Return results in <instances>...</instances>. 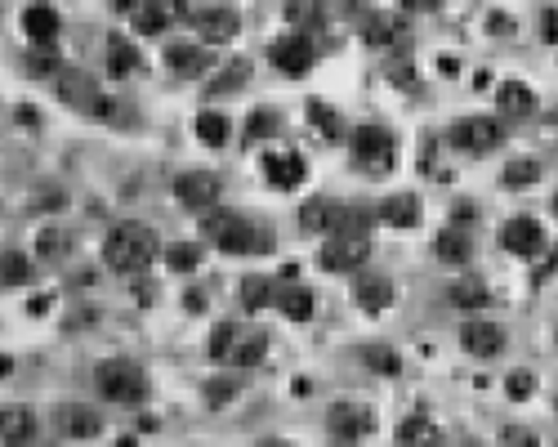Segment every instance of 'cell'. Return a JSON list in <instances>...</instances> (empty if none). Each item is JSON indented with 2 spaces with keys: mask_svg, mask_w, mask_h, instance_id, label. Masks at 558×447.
<instances>
[{
  "mask_svg": "<svg viewBox=\"0 0 558 447\" xmlns=\"http://www.w3.org/2000/svg\"><path fill=\"white\" fill-rule=\"evenodd\" d=\"M157 255H161V242L148 224H117L108 233V242H103V264L112 273H125V278L130 273H148L157 264Z\"/></svg>",
  "mask_w": 558,
  "mask_h": 447,
  "instance_id": "6da1fadb",
  "label": "cell"
},
{
  "mask_svg": "<svg viewBox=\"0 0 558 447\" xmlns=\"http://www.w3.org/2000/svg\"><path fill=\"white\" fill-rule=\"evenodd\" d=\"M94 389L117 407H143L148 403V376H143V367H134L130 358H112V363H103L99 372H94Z\"/></svg>",
  "mask_w": 558,
  "mask_h": 447,
  "instance_id": "7a4b0ae2",
  "label": "cell"
},
{
  "mask_svg": "<svg viewBox=\"0 0 558 447\" xmlns=\"http://www.w3.org/2000/svg\"><path fill=\"white\" fill-rule=\"evenodd\" d=\"M349 157L362 175H389L398 166V148H393V135L380 126H358L349 135Z\"/></svg>",
  "mask_w": 558,
  "mask_h": 447,
  "instance_id": "3957f363",
  "label": "cell"
},
{
  "mask_svg": "<svg viewBox=\"0 0 558 447\" xmlns=\"http://www.w3.org/2000/svg\"><path fill=\"white\" fill-rule=\"evenodd\" d=\"M367 260H371V237L362 233V224H349V228H340V233H331L326 246L317 251V264H322L326 273H353Z\"/></svg>",
  "mask_w": 558,
  "mask_h": 447,
  "instance_id": "277c9868",
  "label": "cell"
},
{
  "mask_svg": "<svg viewBox=\"0 0 558 447\" xmlns=\"http://www.w3.org/2000/svg\"><path fill=\"white\" fill-rule=\"evenodd\" d=\"M451 144L460 152H469V157H487V152H496L505 144V126L492 117H465L451 126Z\"/></svg>",
  "mask_w": 558,
  "mask_h": 447,
  "instance_id": "5b68a950",
  "label": "cell"
},
{
  "mask_svg": "<svg viewBox=\"0 0 558 447\" xmlns=\"http://www.w3.org/2000/svg\"><path fill=\"white\" fill-rule=\"evenodd\" d=\"M219 251H228V255H264V251H273V228L250 220V215H233V224H228L224 237H219Z\"/></svg>",
  "mask_w": 558,
  "mask_h": 447,
  "instance_id": "8992f818",
  "label": "cell"
},
{
  "mask_svg": "<svg viewBox=\"0 0 558 447\" xmlns=\"http://www.w3.org/2000/svg\"><path fill=\"white\" fill-rule=\"evenodd\" d=\"M500 246L518 260H536L545 251V224L536 215H514V220L500 224Z\"/></svg>",
  "mask_w": 558,
  "mask_h": 447,
  "instance_id": "52a82bcc",
  "label": "cell"
},
{
  "mask_svg": "<svg viewBox=\"0 0 558 447\" xmlns=\"http://www.w3.org/2000/svg\"><path fill=\"white\" fill-rule=\"evenodd\" d=\"M326 430H331L335 443H362L375 430V416H371V407H362V403H335L331 412H326Z\"/></svg>",
  "mask_w": 558,
  "mask_h": 447,
  "instance_id": "ba28073f",
  "label": "cell"
},
{
  "mask_svg": "<svg viewBox=\"0 0 558 447\" xmlns=\"http://www.w3.org/2000/svg\"><path fill=\"white\" fill-rule=\"evenodd\" d=\"M219 179L210 175V170H188V175L175 179V202L188 206V211H210V206H219Z\"/></svg>",
  "mask_w": 558,
  "mask_h": 447,
  "instance_id": "9c48e42d",
  "label": "cell"
},
{
  "mask_svg": "<svg viewBox=\"0 0 558 447\" xmlns=\"http://www.w3.org/2000/svg\"><path fill=\"white\" fill-rule=\"evenodd\" d=\"M268 59H273V68L282 76H304L313 68V41L304 32H286L282 41H273Z\"/></svg>",
  "mask_w": 558,
  "mask_h": 447,
  "instance_id": "30bf717a",
  "label": "cell"
},
{
  "mask_svg": "<svg viewBox=\"0 0 558 447\" xmlns=\"http://www.w3.org/2000/svg\"><path fill=\"white\" fill-rule=\"evenodd\" d=\"M192 27H197L201 45H228V41H237V32H242V18H237V9L215 5V9H201V14L192 18Z\"/></svg>",
  "mask_w": 558,
  "mask_h": 447,
  "instance_id": "8fae6325",
  "label": "cell"
},
{
  "mask_svg": "<svg viewBox=\"0 0 558 447\" xmlns=\"http://www.w3.org/2000/svg\"><path fill=\"white\" fill-rule=\"evenodd\" d=\"M264 179H268V188H277V193H291V188H300L304 179H309V166H304L300 152H268Z\"/></svg>",
  "mask_w": 558,
  "mask_h": 447,
  "instance_id": "7c38bea8",
  "label": "cell"
},
{
  "mask_svg": "<svg viewBox=\"0 0 558 447\" xmlns=\"http://www.w3.org/2000/svg\"><path fill=\"white\" fill-rule=\"evenodd\" d=\"M54 425H59L63 439H99L103 434V416L90 403H63L54 412Z\"/></svg>",
  "mask_w": 558,
  "mask_h": 447,
  "instance_id": "4fadbf2b",
  "label": "cell"
},
{
  "mask_svg": "<svg viewBox=\"0 0 558 447\" xmlns=\"http://www.w3.org/2000/svg\"><path fill=\"white\" fill-rule=\"evenodd\" d=\"M460 345H465L474 358H496L500 349H505V331H500V322H487V318L474 313V318L460 327Z\"/></svg>",
  "mask_w": 558,
  "mask_h": 447,
  "instance_id": "5bb4252c",
  "label": "cell"
},
{
  "mask_svg": "<svg viewBox=\"0 0 558 447\" xmlns=\"http://www.w3.org/2000/svg\"><path fill=\"white\" fill-rule=\"evenodd\" d=\"M36 439V412L23 403L0 407V443L5 447H27Z\"/></svg>",
  "mask_w": 558,
  "mask_h": 447,
  "instance_id": "9a60e30c",
  "label": "cell"
},
{
  "mask_svg": "<svg viewBox=\"0 0 558 447\" xmlns=\"http://www.w3.org/2000/svg\"><path fill=\"white\" fill-rule=\"evenodd\" d=\"M23 32H27V41H32V50H54V45H59L63 23H59V14H54L50 5H32L23 14Z\"/></svg>",
  "mask_w": 558,
  "mask_h": 447,
  "instance_id": "2e32d148",
  "label": "cell"
},
{
  "mask_svg": "<svg viewBox=\"0 0 558 447\" xmlns=\"http://www.w3.org/2000/svg\"><path fill=\"white\" fill-rule=\"evenodd\" d=\"M54 94H59L63 103H72V108H81V112H90V103L99 99L94 81L81 68H59L54 72Z\"/></svg>",
  "mask_w": 558,
  "mask_h": 447,
  "instance_id": "e0dca14e",
  "label": "cell"
},
{
  "mask_svg": "<svg viewBox=\"0 0 558 447\" xmlns=\"http://www.w3.org/2000/svg\"><path fill=\"white\" fill-rule=\"evenodd\" d=\"M425 206H420L416 193H393L380 202V211H375V220L389 224V228H420V220H425Z\"/></svg>",
  "mask_w": 558,
  "mask_h": 447,
  "instance_id": "ac0fdd59",
  "label": "cell"
},
{
  "mask_svg": "<svg viewBox=\"0 0 558 447\" xmlns=\"http://www.w3.org/2000/svg\"><path fill=\"white\" fill-rule=\"evenodd\" d=\"M188 0H139V27L143 32H166V27L184 23Z\"/></svg>",
  "mask_w": 558,
  "mask_h": 447,
  "instance_id": "d6986e66",
  "label": "cell"
},
{
  "mask_svg": "<svg viewBox=\"0 0 558 447\" xmlns=\"http://www.w3.org/2000/svg\"><path fill=\"white\" fill-rule=\"evenodd\" d=\"M349 224V211L335 202H326V197H313L309 206L300 211V228L304 233H340V228Z\"/></svg>",
  "mask_w": 558,
  "mask_h": 447,
  "instance_id": "ffe728a7",
  "label": "cell"
},
{
  "mask_svg": "<svg viewBox=\"0 0 558 447\" xmlns=\"http://www.w3.org/2000/svg\"><path fill=\"white\" fill-rule=\"evenodd\" d=\"M353 300H358L362 313H384V309H393L398 291H393L389 278H380V273H367V278H358V287H353Z\"/></svg>",
  "mask_w": 558,
  "mask_h": 447,
  "instance_id": "44dd1931",
  "label": "cell"
},
{
  "mask_svg": "<svg viewBox=\"0 0 558 447\" xmlns=\"http://www.w3.org/2000/svg\"><path fill=\"white\" fill-rule=\"evenodd\" d=\"M393 447H447V439H442V430L429 416H407V421L398 425V434H393Z\"/></svg>",
  "mask_w": 558,
  "mask_h": 447,
  "instance_id": "7402d4cb",
  "label": "cell"
},
{
  "mask_svg": "<svg viewBox=\"0 0 558 447\" xmlns=\"http://www.w3.org/2000/svg\"><path fill=\"white\" fill-rule=\"evenodd\" d=\"M362 36H367L371 50H393V45H402V36H407V23H402L398 14H371L367 27H362Z\"/></svg>",
  "mask_w": 558,
  "mask_h": 447,
  "instance_id": "603a6c76",
  "label": "cell"
},
{
  "mask_svg": "<svg viewBox=\"0 0 558 447\" xmlns=\"http://www.w3.org/2000/svg\"><path fill=\"white\" fill-rule=\"evenodd\" d=\"M166 68L179 72V76H206L210 72V50L206 45H170Z\"/></svg>",
  "mask_w": 558,
  "mask_h": 447,
  "instance_id": "cb8c5ba5",
  "label": "cell"
},
{
  "mask_svg": "<svg viewBox=\"0 0 558 447\" xmlns=\"http://www.w3.org/2000/svg\"><path fill=\"white\" fill-rule=\"evenodd\" d=\"M496 108L505 112V117H532L536 112V90L523 81H505L496 90Z\"/></svg>",
  "mask_w": 558,
  "mask_h": 447,
  "instance_id": "d4e9b609",
  "label": "cell"
},
{
  "mask_svg": "<svg viewBox=\"0 0 558 447\" xmlns=\"http://www.w3.org/2000/svg\"><path fill=\"white\" fill-rule=\"evenodd\" d=\"M273 300H277V309H282L291 322H309L313 318V291L309 287H295V282H291V287H282Z\"/></svg>",
  "mask_w": 558,
  "mask_h": 447,
  "instance_id": "484cf974",
  "label": "cell"
},
{
  "mask_svg": "<svg viewBox=\"0 0 558 447\" xmlns=\"http://www.w3.org/2000/svg\"><path fill=\"white\" fill-rule=\"evenodd\" d=\"M264 354H268V336H264V331H250V336H237L228 363H233V367H259V363H264Z\"/></svg>",
  "mask_w": 558,
  "mask_h": 447,
  "instance_id": "4316f807",
  "label": "cell"
},
{
  "mask_svg": "<svg viewBox=\"0 0 558 447\" xmlns=\"http://www.w3.org/2000/svg\"><path fill=\"white\" fill-rule=\"evenodd\" d=\"M197 139L210 148H224L228 139H233V121L224 117V112H201L197 117Z\"/></svg>",
  "mask_w": 558,
  "mask_h": 447,
  "instance_id": "83f0119b",
  "label": "cell"
},
{
  "mask_svg": "<svg viewBox=\"0 0 558 447\" xmlns=\"http://www.w3.org/2000/svg\"><path fill=\"white\" fill-rule=\"evenodd\" d=\"M451 304H456V309L478 313V309H487V304H492V291H487V282L465 278V282H456V287H451Z\"/></svg>",
  "mask_w": 558,
  "mask_h": 447,
  "instance_id": "f1b7e54d",
  "label": "cell"
},
{
  "mask_svg": "<svg viewBox=\"0 0 558 447\" xmlns=\"http://www.w3.org/2000/svg\"><path fill=\"white\" fill-rule=\"evenodd\" d=\"M434 251H438L442 264H469V237L460 233V228H442Z\"/></svg>",
  "mask_w": 558,
  "mask_h": 447,
  "instance_id": "f546056e",
  "label": "cell"
},
{
  "mask_svg": "<svg viewBox=\"0 0 558 447\" xmlns=\"http://www.w3.org/2000/svg\"><path fill=\"white\" fill-rule=\"evenodd\" d=\"M108 72L112 76H134L139 72V50H134L125 36H112L108 41Z\"/></svg>",
  "mask_w": 558,
  "mask_h": 447,
  "instance_id": "4dcf8cb0",
  "label": "cell"
},
{
  "mask_svg": "<svg viewBox=\"0 0 558 447\" xmlns=\"http://www.w3.org/2000/svg\"><path fill=\"white\" fill-rule=\"evenodd\" d=\"M36 251H41L45 264H59L72 255V233H67V228H45V233L36 237Z\"/></svg>",
  "mask_w": 558,
  "mask_h": 447,
  "instance_id": "1f68e13d",
  "label": "cell"
},
{
  "mask_svg": "<svg viewBox=\"0 0 558 447\" xmlns=\"http://www.w3.org/2000/svg\"><path fill=\"white\" fill-rule=\"evenodd\" d=\"M32 260L23 251H0V287H27Z\"/></svg>",
  "mask_w": 558,
  "mask_h": 447,
  "instance_id": "d6a6232c",
  "label": "cell"
},
{
  "mask_svg": "<svg viewBox=\"0 0 558 447\" xmlns=\"http://www.w3.org/2000/svg\"><path fill=\"white\" fill-rule=\"evenodd\" d=\"M358 358L371 367V372H384V376H398L402 372V358H398V349H393V345H362Z\"/></svg>",
  "mask_w": 558,
  "mask_h": 447,
  "instance_id": "836d02e7",
  "label": "cell"
},
{
  "mask_svg": "<svg viewBox=\"0 0 558 447\" xmlns=\"http://www.w3.org/2000/svg\"><path fill=\"white\" fill-rule=\"evenodd\" d=\"M536 179H541V161L536 157H514L505 166V175H500V184L505 188H532Z\"/></svg>",
  "mask_w": 558,
  "mask_h": 447,
  "instance_id": "e575fe53",
  "label": "cell"
},
{
  "mask_svg": "<svg viewBox=\"0 0 558 447\" xmlns=\"http://www.w3.org/2000/svg\"><path fill=\"white\" fill-rule=\"evenodd\" d=\"M166 269H175V273H192V269H201V242H175V246H166Z\"/></svg>",
  "mask_w": 558,
  "mask_h": 447,
  "instance_id": "d590c367",
  "label": "cell"
},
{
  "mask_svg": "<svg viewBox=\"0 0 558 447\" xmlns=\"http://www.w3.org/2000/svg\"><path fill=\"white\" fill-rule=\"evenodd\" d=\"M309 121H313V130L322 139H344V121H340V112H335L331 103H309Z\"/></svg>",
  "mask_w": 558,
  "mask_h": 447,
  "instance_id": "8d00e7d4",
  "label": "cell"
},
{
  "mask_svg": "<svg viewBox=\"0 0 558 447\" xmlns=\"http://www.w3.org/2000/svg\"><path fill=\"white\" fill-rule=\"evenodd\" d=\"M201 394H206L210 407H228L237 394H242V389H237V376H215V380H206V389H201Z\"/></svg>",
  "mask_w": 558,
  "mask_h": 447,
  "instance_id": "74e56055",
  "label": "cell"
},
{
  "mask_svg": "<svg viewBox=\"0 0 558 447\" xmlns=\"http://www.w3.org/2000/svg\"><path fill=\"white\" fill-rule=\"evenodd\" d=\"M242 304L250 313L264 309V304H273V282H268V278H246L242 282Z\"/></svg>",
  "mask_w": 558,
  "mask_h": 447,
  "instance_id": "f35d334b",
  "label": "cell"
},
{
  "mask_svg": "<svg viewBox=\"0 0 558 447\" xmlns=\"http://www.w3.org/2000/svg\"><path fill=\"white\" fill-rule=\"evenodd\" d=\"M233 345H237V322H219L215 336H210V358H215V363H228Z\"/></svg>",
  "mask_w": 558,
  "mask_h": 447,
  "instance_id": "ab89813d",
  "label": "cell"
},
{
  "mask_svg": "<svg viewBox=\"0 0 558 447\" xmlns=\"http://www.w3.org/2000/svg\"><path fill=\"white\" fill-rule=\"evenodd\" d=\"M246 76H250V63H246V59L228 63V68H224V76H219V81H210V94H228V90H242V85H246Z\"/></svg>",
  "mask_w": 558,
  "mask_h": 447,
  "instance_id": "60d3db41",
  "label": "cell"
},
{
  "mask_svg": "<svg viewBox=\"0 0 558 447\" xmlns=\"http://www.w3.org/2000/svg\"><path fill=\"white\" fill-rule=\"evenodd\" d=\"M505 394L514 398V403H527V398L536 394V372H523V367H518V372H509L505 376Z\"/></svg>",
  "mask_w": 558,
  "mask_h": 447,
  "instance_id": "b9f144b4",
  "label": "cell"
},
{
  "mask_svg": "<svg viewBox=\"0 0 558 447\" xmlns=\"http://www.w3.org/2000/svg\"><path fill=\"white\" fill-rule=\"evenodd\" d=\"M500 447H541L536 430H523V425H505L500 430Z\"/></svg>",
  "mask_w": 558,
  "mask_h": 447,
  "instance_id": "7bdbcfd3",
  "label": "cell"
},
{
  "mask_svg": "<svg viewBox=\"0 0 558 447\" xmlns=\"http://www.w3.org/2000/svg\"><path fill=\"white\" fill-rule=\"evenodd\" d=\"M27 72H32V76H54V72H59V59H54L50 50H32V54H27Z\"/></svg>",
  "mask_w": 558,
  "mask_h": 447,
  "instance_id": "ee69618b",
  "label": "cell"
},
{
  "mask_svg": "<svg viewBox=\"0 0 558 447\" xmlns=\"http://www.w3.org/2000/svg\"><path fill=\"white\" fill-rule=\"evenodd\" d=\"M268 135H277V117L273 112H255L246 126V139H268Z\"/></svg>",
  "mask_w": 558,
  "mask_h": 447,
  "instance_id": "f6af8a7d",
  "label": "cell"
},
{
  "mask_svg": "<svg viewBox=\"0 0 558 447\" xmlns=\"http://www.w3.org/2000/svg\"><path fill=\"white\" fill-rule=\"evenodd\" d=\"M438 5H442V0H402V9H407V14H434Z\"/></svg>",
  "mask_w": 558,
  "mask_h": 447,
  "instance_id": "bcb514c9",
  "label": "cell"
},
{
  "mask_svg": "<svg viewBox=\"0 0 558 447\" xmlns=\"http://www.w3.org/2000/svg\"><path fill=\"white\" fill-rule=\"evenodd\" d=\"M541 27H545V41H558V14H554V9H545Z\"/></svg>",
  "mask_w": 558,
  "mask_h": 447,
  "instance_id": "7dc6e473",
  "label": "cell"
},
{
  "mask_svg": "<svg viewBox=\"0 0 558 447\" xmlns=\"http://www.w3.org/2000/svg\"><path fill=\"white\" fill-rule=\"evenodd\" d=\"M255 447H295V443H286V439H259Z\"/></svg>",
  "mask_w": 558,
  "mask_h": 447,
  "instance_id": "c3c4849f",
  "label": "cell"
},
{
  "mask_svg": "<svg viewBox=\"0 0 558 447\" xmlns=\"http://www.w3.org/2000/svg\"><path fill=\"white\" fill-rule=\"evenodd\" d=\"M550 206H554V215H558V193H554V202H550Z\"/></svg>",
  "mask_w": 558,
  "mask_h": 447,
  "instance_id": "681fc988",
  "label": "cell"
},
{
  "mask_svg": "<svg viewBox=\"0 0 558 447\" xmlns=\"http://www.w3.org/2000/svg\"><path fill=\"white\" fill-rule=\"evenodd\" d=\"M554 412H558V398H554Z\"/></svg>",
  "mask_w": 558,
  "mask_h": 447,
  "instance_id": "f907efd6",
  "label": "cell"
},
{
  "mask_svg": "<svg viewBox=\"0 0 558 447\" xmlns=\"http://www.w3.org/2000/svg\"><path fill=\"white\" fill-rule=\"evenodd\" d=\"M465 447H478V443H465Z\"/></svg>",
  "mask_w": 558,
  "mask_h": 447,
  "instance_id": "816d5d0a",
  "label": "cell"
}]
</instances>
